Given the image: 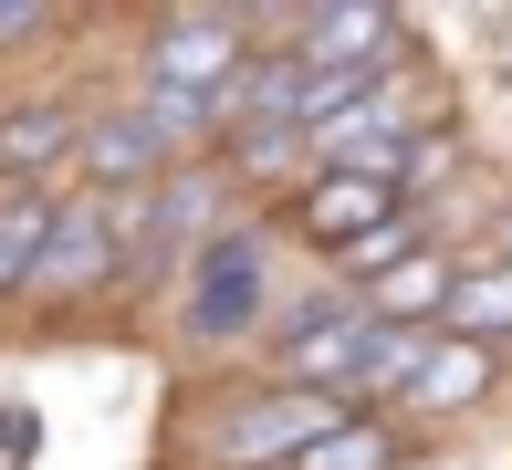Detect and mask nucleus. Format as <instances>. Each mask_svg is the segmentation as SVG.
<instances>
[{"instance_id": "obj_1", "label": "nucleus", "mask_w": 512, "mask_h": 470, "mask_svg": "<svg viewBox=\"0 0 512 470\" xmlns=\"http://www.w3.org/2000/svg\"><path fill=\"white\" fill-rule=\"evenodd\" d=\"M335 418H345L335 397L262 387V397H241V408H220V418H209V460H220V470H293L324 429H335Z\"/></svg>"}, {"instance_id": "obj_2", "label": "nucleus", "mask_w": 512, "mask_h": 470, "mask_svg": "<svg viewBox=\"0 0 512 470\" xmlns=\"http://www.w3.org/2000/svg\"><path fill=\"white\" fill-rule=\"evenodd\" d=\"M366 345H377L366 303H304V314H283V335H272V387H304V397H335L345 408Z\"/></svg>"}, {"instance_id": "obj_3", "label": "nucleus", "mask_w": 512, "mask_h": 470, "mask_svg": "<svg viewBox=\"0 0 512 470\" xmlns=\"http://www.w3.org/2000/svg\"><path fill=\"white\" fill-rule=\"evenodd\" d=\"M251 63V21L241 11H168L147 42V94H199L220 105V84Z\"/></svg>"}, {"instance_id": "obj_4", "label": "nucleus", "mask_w": 512, "mask_h": 470, "mask_svg": "<svg viewBox=\"0 0 512 470\" xmlns=\"http://www.w3.org/2000/svg\"><path fill=\"white\" fill-rule=\"evenodd\" d=\"M251 324H272V262H262L251 230H220L189 262V335L230 345V335H251Z\"/></svg>"}, {"instance_id": "obj_5", "label": "nucleus", "mask_w": 512, "mask_h": 470, "mask_svg": "<svg viewBox=\"0 0 512 470\" xmlns=\"http://www.w3.org/2000/svg\"><path fill=\"white\" fill-rule=\"evenodd\" d=\"M293 220H304L324 251H356L366 230L408 220V199H398V188H377V178H335V168H324V178H304V209H293Z\"/></svg>"}, {"instance_id": "obj_6", "label": "nucleus", "mask_w": 512, "mask_h": 470, "mask_svg": "<svg viewBox=\"0 0 512 470\" xmlns=\"http://www.w3.org/2000/svg\"><path fill=\"white\" fill-rule=\"evenodd\" d=\"M115 241H126V230H115V199H105V188H84V199L53 209V241H42V272H32V282L74 293V282H95V272L115 262Z\"/></svg>"}, {"instance_id": "obj_7", "label": "nucleus", "mask_w": 512, "mask_h": 470, "mask_svg": "<svg viewBox=\"0 0 512 470\" xmlns=\"http://www.w3.org/2000/svg\"><path fill=\"white\" fill-rule=\"evenodd\" d=\"M398 21L387 11H304L293 21V63H324V74H377Z\"/></svg>"}, {"instance_id": "obj_8", "label": "nucleus", "mask_w": 512, "mask_h": 470, "mask_svg": "<svg viewBox=\"0 0 512 470\" xmlns=\"http://www.w3.org/2000/svg\"><path fill=\"white\" fill-rule=\"evenodd\" d=\"M366 324H408V335H439V303H450V262H439L429 241L408 251V262H387L377 282H366Z\"/></svg>"}, {"instance_id": "obj_9", "label": "nucleus", "mask_w": 512, "mask_h": 470, "mask_svg": "<svg viewBox=\"0 0 512 470\" xmlns=\"http://www.w3.org/2000/svg\"><path fill=\"white\" fill-rule=\"evenodd\" d=\"M74 157H84V178H95L105 199H115V188H157V178H168V147H157L136 115H105V126H84V136H74Z\"/></svg>"}, {"instance_id": "obj_10", "label": "nucleus", "mask_w": 512, "mask_h": 470, "mask_svg": "<svg viewBox=\"0 0 512 470\" xmlns=\"http://www.w3.org/2000/svg\"><path fill=\"white\" fill-rule=\"evenodd\" d=\"M439 335H460V345H512V262H471V272H450V303H439Z\"/></svg>"}, {"instance_id": "obj_11", "label": "nucleus", "mask_w": 512, "mask_h": 470, "mask_svg": "<svg viewBox=\"0 0 512 470\" xmlns=\"http://www.w3.org/2000/svg\"><path fill=\"white\" fill-rule=\"evenodd\" d=\"M492 356H481V345H460V335H429V356H418V376H408V397L398 408H481V397H492Z\"/></svg>"}, {"instance_id": "obj_12", "label": "nucleus", "mask_w": 512, "mask_h": 470, "mask_svg": "<svg viewBox=\"0 0 512 470\" xmlns=\"http://www.w3.org/2000/svg\"><path fill=\"white\" fill-rule=\"evenodd\" d=\"M74 115H63V105H21V115H0V168H11V178H42V168H53V157H74Z\"/></svg>"}, {"instance_id": "obj_13", "label": "nucleus", "mask_w": 512, "mask_h": 470, "mask_svg": "<svg viewBox=\"0 0 512 470\" xmlns=\"http://www.w3.org/2000/svg\"><path fill=\"white\" fill-rule=\"evenodd\" d=\"M293 470H398V429H377V418H335Z\"/></svg>"}, {"instance_id": "obj_14", "label": "nucleus", "mask_w": 512, "mask_h": 470, "mask_svg": "<svg viewBox=\"0 0 512 470\" xmlns=\"http://www.w3.org/2000/svg\"><path fill=\"white\" fill-rule=\"evenodd\" d=\"M42 241H53V199L21 188V199L0 209V293H21V282L42 272Z\"/></svg>"}, {"instance_id": "obj_15", "label": "nucleus", "mask_w": 512, "mask_h": 470, "mask_svg": "<svg viewBox=\"0 0 512 470\" xmlns=\"http://www.w3.org/2000/svg\"><path fill=\"white\" fill-rule=\"evenodd\" d=\"M304 126H241V136H230V178H293V168H304Z\"/></svg>"}, {"instance_id": "obj_16", "label": "nucleus", "mask_w": 512, "mask_h": 470, "mask_svg": "<svg viewBox=\"0 0 512 470\" xmlns=\"http://www.w3.org/2000/svg\"><path fill=\"white\" fill-rule=\"evenodd\" d=\"M408 251H418V209H408V220H387V230H366L356 251H335V272H345V282L366 293V282H377L387 262H408Z\"/></svg>"}, {"instance_id": "obj_17", "label": "nucleus", "mask_w": 512, "mask_h": 470, "mask_svg": "<svg viewBox=\"0 0 512 470\" xmlns=\"http://www.w3.org/2000/svg\"><path fill=\"white\" fill-rule=\"evenodd\" d=\"M42 32V0H0V42H32Z\"/></svg>"}, {"instance_id": "obj_18", "label": "nucleus", "mask_w": 512, "mask_h": 470, "mask_svg": "<svg viewBox=\"0 0 512 470\" xmlns=\"http://www.w3.org/2000/svg\"><path fill=\"white\" fill-rule=\"evenodd\" d=\"M502 262H512V209H502Z\"/></svg>"}]
</instances>
